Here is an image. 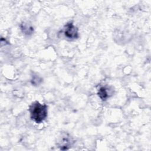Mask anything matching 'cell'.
<instances>
[{
    "mask_svg": "<svg viewBox=\"0 0 151 151\" xmlns=\"http://www.w3.org/2000/svg\"><path fill=\"white\" fill-rule=\"evenodd\" d=\"M63 33L65 37L70 40L77 39L79 37L78 29L72 22H68L64 25Z\"/></svg>",
    "mask_w": 151,
    "mask_h": 151,
    "instance_id": "2",
    "label": "cell"
},
{
    "mask_svg": "<svg viewBox=\"0 0 151 151\" xmlns=\"http://www.w3.org/2000/svg\"><path fill=\"white\" fill-rule=\"evenodd\" d=\"M97 94L99 98L103 101H106L110 97V93L108 91V88L104 86L99 88Z\"/></svg>",
    "mask_w": 151,
    "mask_h": 151,
    "instance_id": "5",
    "label": "cell"
},
{
    "mask_svg": "<svg viewBox=\"0 0 151 151\" xmlns=\"http://www.w3.org/2000/svg\"><path fill=\"white\" fill-rule=\"evenodd\" d=\"M28 111L31 119L38 124L44 122L48 115L47 106L41 104L38 101H35L29 105Z\"/></svg>",
    "mask_w": 151,
    "mask_h": 151,
    "instance_id": "1",
    "label": "cell"
},
{
    "mask_svg": "<svg viewBox=\"0 0 151 151\" xmlns=\"http://www.w3.org/2000/svg\"><path fill=\"white\" fill-rule=\"evenodd\" d=\"M20 28H21V29L22 32L25 35H30L34 32L33 27H32L31 25H30L28 22H23L22 24H21Z\"/></svg>",
    "mask_w": 151,
    "mask_h": 151,
    "instance_id": "4",
    "label": "cell"
},
{
    "mask_svg": "<svg viewBox=\"0 0 151 151\" xmlns=\"http://www.w3.org/2000/svg\"><path fill=\"white\" fill-rule=\"evenodd\" d=\"M73 139L67 133H63L60 137L57 145L61 150L68 149L73 144Z\"/></svg>",
    "mask_w": 151,
    "mask_h": 151,
    "instance_id": "3",
    "label": "cell"
},
{
    "mask_svg": "<svg viewBox=\"0 0 151 151\" xmlns=\"http://www.w3.org/2000/svg\"><path fill=\"white\" fill-rule=\"evenodd\" d=\"M42 81V78L38 75H33L32 76V78L31 80V83L32 85L37 86H39Z\"/></svg>",
    "mask_w": 151,
    "mask_h": 151,
    "instance_id": "6",
    "label": "cell"
}]
</instances>
